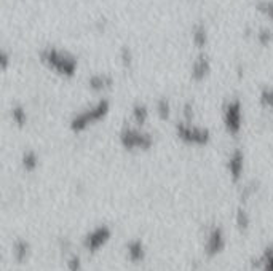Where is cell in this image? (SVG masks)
I'll return each instance as SVG.
<instances>
[{
	"mask_svg": "<svg viewBox=\"0 0 273 271\" xmlns=\"http://www.w3.org/2000/svg\"><path fill=\"white\" fill-rule=\"evenodd\" d=\"M40 58L48 67L55 69L56 72L63 74V75H74L75 69H77V59L67 51L58 50V48H43L40 51Z\"/></svg>",
	"mask_w": 273,
	"mask_h": 271,
	"instance_id": "1",
	"label": "cell"
},
{
	"mask_svg": "<svg viewBox=\"0 0 273 271\" xmlns=\"http://www.w3.org/2000/svg\"><path fill=\"white\" fill-rule=\"evenodd\" d=\"M178 137L189 145H205L209 139V134L205 128H200L189 123H182L178 126Z\"/></svg>",
	"mask_w": 273,
	"mask_h": 271,
	"instance_id": "4",
	"label": "cell"
},
{
	"mask_svg": "<svg viewBox=\"0 0 273 271\" xmlns=\"http://www.w3.org/2000/svg\"><path fill=\"white\" fill-rule=\"evenodd\" d=\"M120 56H121V61L125 66H129L131 64V59H133V56H131V50L128 47H123L121 51H120Z\"/></svg>",
	"mask_w": 273,
	"mask_h": 271,
	"instance_id": "19",
	"label": "cell"
},
{
	"mask_svg": "<svg viewBox=\"0 0 273 271\" xmlns=\"http://www.w3.org/2000/svg\"><path fill=\"white\" fill-rule=\"evenodd\" d=\"M107 112H109V102L105 99H101V101L96 102L91 109H86L85 112L75 115V118L72 120L70 126H72L74 131H83L90 125H94V121L104 118V115Z\"/></svg>",
	"mask_w": 273,
	"mask_h": 271,
	"instance_id": "2",
	"label": "cell"
},
{
	"mask_svg": "<svg viewBox=\"0 0 273 271\" xmlns=\"http://www.w3.org/2000/svg\"><path fill=\"white\" fill-rule=\"evenodd\" d=\"M228 168H230V171H232L233 179H238L240 171H241V156L238 153L233 155V158L230 160V163H228Z\"/></svg>",
	"mask_w": 273,
	"mask_h": 271,
	"instance_id": "15",
	"label": "cell"
},
{
	"mask_svg": "<svg viewBox=\"0 0 273 271\" xmlns=\"http://www.w3.org/2000/svg\"><path fill=\"white\" fill-rule=\"evenodd\" d=\"M113 83V78L109 74H94L88 78V86L94 91H104L110 88Z\"/></svg>",
	"mask_w": 273,
	"mask_h": 271,
	"instance_id": "7",
	"label": "cell"
},
{
	"mask_svg": "<svg viewBox=\"0 0 273 271\" xmlns=\"http://www.w3.org/2000/svg\"><path fill=\"white\" fill-rule=\"evenodd\" d=\"M149 118V110L144 104H136L133 107V120L138 125H144Z\"/></svg>",
	"mask_w": 273,
	"mask_h": 271,
	"instance_id": "13",
	"label": "cell"
},
{
	"mask_svg": "<svg viewBox=\"0 0 273 271\" xmlns=\"http://www.w3.org/2000/svg\"><path fill=\"white\" fill-rule=\"evenodd\" d=\"M157 110H158V115L162 118H166L170 115V102L166 99H160L157 104Z\"/></svg>",
	"mask_w": 273,
	"mask_h": 271,
	"instance_id": "16",
	"label": "cell"
},
{
	"mask_svg": "<svg viewBox=\"0 0 273 271\" xmlns=\"http://www.w3.org/2000/svg\"><path fill=\"white\" fill-rule=\"evenodd\" d=\"M192 40L195 43L197 47H205L206 45V40H208V34L203 24H197L195 28L192 31Z\"/></svg>",
	"mask_w": 273,
	"mask_h": 271,
	"instance_id": "11",
	"label": "cell"
},
{
	"mask_svg": "<svg viewBox=\"0 0 273 271\" xmlns=\"http://www.w3.org/2000/svg\"><path fill=\"white\" fill-rule=\"evenodd\" d=\"M236 223H238V226H240L241 230L248 226L249 220H248V217H246V214H244L243 211H238V217H236Z\"/></svg>",
	"mask_w": 273,
	"mask_h": 271,
	"instance_id": "21",
	"label": "cell"
},
{
	"mask_svg": "<svg viewBox=\"0 0 273 271\" xmlns=\"http://www.w3.org/2000/svg\"><path fill=\"white\" fill-rule=\"evenodd\" d=\"M225 125L228 129H236L238 128V121H240V107L236 102H230L228 106L225 107Z\"/></svg>",
	"mask_w": 273,
	"mask_h": 271,
	"instance_id": "9",
	"label": "cell"
},
{
	"mask_svg": "<svg viewBox=\"0 0 273 271\" xmlns=\"http://www.w3.org/2000/svg\"><path fill=\"white\" fill-rule=\"evenodd\" d=\"M263 266H265V271H273V250L267 249L265 258H263Z\"/></svg>",
	"mask_w": 273,
	"mask_h": 271,
	"instance_id": "20",
	"label": "cell"
},
{
	"mask_svg": "<svg viewBox=\"0 0 273 271\" xmlns=\"http://www.w3.org/2000/svg\"><path fill=\"white\" fill-rule=\"evenodd\" d=\"M67 268H69V271H80L82 269L80 258H78L77 255H72L67 261Z\"/></svg>",
	"mask_w": 273,
	"mask_h": 271,
	"instance_id": "18",
	"label": "cell"
},
{
	"mask_svg": "<svg viewBox=\"0 0 273 271\" xmlns=\"http://www.w3.org/2000/svg\"><path fill=\"white\" fill-rule=\"evenodd\" d=\"M128 258L133 261V263H139V261H143L144 257H146V250H144V244L141 241H131L128 244Z\"/></svg>",
	"mask_w": 273,
	"mask_h": 271,
	"instance_id": "10",
	"label": "cell"
},
{
	"mask_svg": "<svg viewBox=\"0 0 273 271\" xmlns=\"http://www.w3.org/2000/svg\"><path fill=\"white\" fill-rule=\"evenodd\" d=\"M13 253H15V258L20 261H24L26 258H28V253H29V244L26 241H16L15 246H13Z\"/></svg>",
	"mask_w": 273,
	"mask_h": 271,
	"instance_id": "12",
	"label": "cell"
},
{
	"mask_svg": "<svg viewBox=\"0 0 273 271\" xmlns=\"http://www.w3.org/2000/svg\"><path fill=\"white\" fill-rule=\"evenodd\" d=\"M224 249V236H222V230L221 228H214L211 231L209 238L206 241V253L209 257L216 255Z\"/></svg>",
	"mask_w": 273,
	"mask_h": 271,
	"instance_id": "6",
	"label": "cell"
},
{
	"mask_svg": "<svg viewBox=\"0 0 273 271\" xmlns=\"http://www.w3.org/2000/svg\"><path fill=\"white\" fill-rule=\"evenodd\" d=\"M12 117L16 121L18 125H24L26 121V112L23 110V107H15L12 109Z\"/></svg>",
	"mask_w": 273,
	"mask_h": 271,
	"instance_id": "17",
	"label": "cell"
},
{
	"mask_svg": "<svg viewBox=\"0 0 273 271\" xmlns=\"http://www.w3.org/2000/svg\"><path fill=\"white\" fill-rule=\"evenodd\" d=\"M209 72V59L205 55H200L192 64V78L193 80H203Z\"/></svg>",
	"mask_w": 273,
	"mask_h": 271,
	"instance_id": "8",
	"label": "cell"
},
{
	"mask_svg": "<svg viewBox=\"0 0 273 271\" xmlns=\"http://www.w3.org/2000/svg\"><path fill=\"white\" fill-rule=\"evenodd\" d=\"M120 141L126 150H147L152 145V137L138 128H125Z\"/></svg>",
	"mask_w": 273,
	"mask_h": 271,
	"instance_id": "3",
	"label": "cell"
},
{
	"mask_svg": "<svg viewBox=\"0 0 273 271\" xmlns=\"http://www.w3.org/2000/svg\"><path fill=\"white\" fill-rule=\"evenodd\" d=\"M37 164H39V158H37V155H35V152H26L24 156H23V166H24V169L26 171H34L35 168H37Z\"/></svg>",
	"mask_w": 273,
	"mask_h": 271,
	"instance_id": "14",
	"label": "cell"
},
{
	"mask_svg": "<svg viewBox=\"0 0 273 271\" xmlns=\"http://www.w3.org/2000/svg\"><path fill=\"white\" fill-rule=\"evenodd\" d=\"M110 234L112 233L109 226H98V228H94L90 234H86L83 246L90 252H96L110 239Z\"/></svg>",
	"mask_w": 273,
	"mask_h": 271,
	"instance_id": "5",
	"label": "cell"
}]
</instances>
